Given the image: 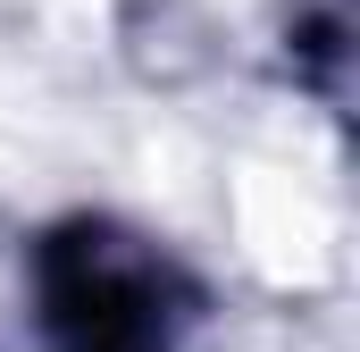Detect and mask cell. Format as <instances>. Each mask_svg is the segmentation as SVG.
<instances>
[{"label": "cell", "mask_w": 360, "mask_h": 352, "mask_svg": "<svg viewBox=\"0 0 360 352\" xmlns=\"http://www.w3.org/2000/svg\"><path fill=\"white\" fill-rule=\"evenodd\" d=\"M34 285H42V336L51 352H168L176 336V277L160 252H143L134 235L76 218L34 252Z\"/></svg>", "instance_id": "6da1fadb"}]
</instances>
